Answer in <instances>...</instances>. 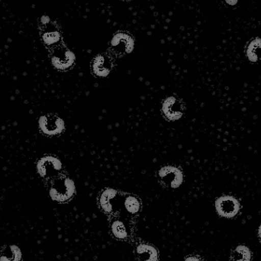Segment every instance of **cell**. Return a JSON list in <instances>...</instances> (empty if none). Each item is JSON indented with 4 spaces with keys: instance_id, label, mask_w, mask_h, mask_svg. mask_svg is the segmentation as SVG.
<instances>
[{
    "instance_id": "6da1fadb",
    "label": "cell",
    "mask_w": 261,
    "mask_h": 261,
    "mask_svg": "<svg viewBox=\"0 0 261 261\" xmlns=\"http://www.w3.org/2000/svg\"><path fill=\"white\" fill-rule=\"evenodd\" d=\"M75 193L74 182L70 178H59L52 184L49 195L52 200L66 202L73 197Z\"/></svg>"
},
{
    "instance_id": "7a4b0ae2",
    "label": "cell",
    "mask_w": 261,
    "mask_h": 261,
    "mask_svg": "<svg viewBox=\"0 0 261 261\" xmlns=\"http://www.w3.org/2000/svg\"><path fill=\"white\" fill-rule=\"evenodd\" d=\"M216 210L222 217L231 219L234 217L240 210V203L231 196H223L216 199Z\"/></svg>"
},
{
    "instance_id": "3957f363",
    "label": "cell",
    "mask_w": 261,
    "mask_h": 261,
    "mask_svg": "<svg viewBox=\"0 0 261 261\" xmlns=\"http://www.w3.org/2000/svg\"><path fill=\"white\" fill-rule=\"evenodd\" d=\"M62 169V163L54 156H45L41 158L37 164V170L41 177H55Z\"/></svg>"
},
{
    "instance_id": "277c9868",
    "label": "cell",
    "mask_w": 261,
    "mask_h": 261,
    "mask_svg": "<svg viewBox=\"0 0 261 261\" xmlns=\"http://www.w3.org/2000/svg\"><path fill=\"white\" fill-rule=\"evenodd\" d=\"M38 124L41 132L48 136L59 135L65 128L64 120L52 114L41 116Z\"/></svg>"
},
{
    "instance_id": "5b68a950",
    "label": "cell",
    "mask_w": 261,
    "mask_h": 261,
    "mask_svg": "<svg viewBox=\"0 0 261 261\" xmlns=\"http://www.w3.org/2000/svg\"><path fill=\"white\" fill-rule=\"evenodd\" d=\"M159 177L167 187L176 189L182 185L184 174L179 168L173 166H166L159 170Z\"/></svg>"
},
{
    "instance_id": "8992f818",
    "label": "cell",
    "mask_w": 261,
    "mask_h": 261,
    "mask_svg": "<svg viewBox=\"0 0 261 261\" xmlns=\"http://www.w3.org/2000/svg\"><path fill=\"white\" fill-rule=\"evenodd\" d=\"M74 53L66 47L55 49L51 57V63L58 70H64L70 68L74 64Z\"/></svg>"
},
{
    "instance_id": "52a82bcc",
    "label": "cell",
    "mask_w": 261,
    "mask_h": 261,
    "mask_svg": "<svg viewBox=\"0 0 261 261\" xmlns=\"http://www.w3.org/2000/svg\"><path fill=\"white\" fill-rule=\"evenodd\" d=\"M111 46L117 55H128L135 48V41L128 34L118 32L112 39Z\"/></svg>"
},
{
    "instance_id": "ba28073f",
    "label": "cell",
    "mask_w": 261,
    "mask_h": 261,
    "mask_svg": "<svg viewBox=\"0 0 261 261\" xmlns=\"http://www.w3.org/2000/svg\"><path fill=\"white\" fill-rule=\"evenodd\" d=\"M162 111L169 120L176 121L184 116V107L179 99L174 96H170L163 102Z\"/></svg>"
},
{
    "instance_id": "9c48e42d",
    "label": "cell",
    "mask_w": 261,
    "mask_h": 261,
    "mask_svg": "<svg viewBox=\"0 0 261 261\" xmlns=\"http://www.w3.org/2000/svg\"><path fill=\"white\" fill-rule=\"evenodd\" d=\"M92 68H93V73L96 76L99 77H107L113 69V64L108 57L99 55L93 60Z\"/></svg>"
},
{
    "instance_id": "30bf717a",
    "label": "cell",
    "mask_w": 261,
    "mask_h": 261,
    "mask_svg": "<svg viewBox=\"0 0 261 261\" xmlns=\"http://www.w3.org/2000/svg\"><path fill=\"white\" fill-rule=\"evenodd\" d=\"M136 253L140 261H158V251L150 245L141 244L137 247Z\"/></svg>"
},
{
    "instance_id": "8fae6325",
    "label": "cell",
    "mask_w": 261,
    "mask_h": 261,
    "mask_svg": "<svg viewBox=\"0 0 261 261\" xmlns=\"http://www.w3.org/2000/svg\"><path fill=\"white\" fill-rule=\"evenodd\" d=\"M21 250L17 245H9L2 250L0 254V261H21Z\"/></svg>"
},
{
    "instance_id": "7c38bea8",
    "label": "cell",
    "mask_w": 261,
    "mask_h": 261,
    "mask_svg": "<svg viewBox=\"0 0 261 261\" xmlns=\"http://www.w3.org/2000/svg\"><path fill=\"white\" fill-rule=\"evenodd\" d=\"M117 196V191L114 189L109 188L104 190L100 196L101 207L106 213H111L113 211V200Z\"/></svg>"
},
{
    "instance_id": "4fadbf2b",
    "label": "cell",
    "mask_w": 261,
    "mask_h": 261,
    "mask_svg": "<svg viewBox=\"0 0 261 261\" xmlns=\"http://www.w3.org/2000/svg\"><path fill=\"white\" fill-rule=\"evenodd\" d=\"M247 57L251 62L261 61V38L253 40L246 50Z\"/></svg>"
},
{
    "instance_id": "5bb4252c",
    "label": "cell",
    "mask_w": 261,
    "mask_h": 261,
    "mask_svg": "<svg viewBox=\"0 0 261 261\" xmlns=\"http://www.w3.org/2000/svg\"><path fill=\"white\" fill-rule=\"evenodd\" d=\"M231 258L232 261H251V253L248 247L240 245L233 250Z\"/></svg>"
},
{
    "instance_id": "9a60e30c",
    "label": "cell",
    "mask_w": 261,
    "mask_h": 261,
    "mask_svg": "<svg viewBox=\"0 0 261 261\" xmlns=\"http://www.w3.org/2000/svg\"><path fill=\"white\" fill-rule=\"evenodd\" d=\"M42 40L47 45H54L59 42L61 34L56 29H48L43 33Z\"/></svg>"
},
{
    "instance_id": "2e32d148",
    "label": "cell",
    "mask_w": 261,
    "mask_h": 261,
    "mask_svg": "<svg viewBox=\"0 0 261 261\" xmlns=\"http://www.w3.org/2000/svg\"><path fill=\"white\" fill-rule=\"evenodd\" d=\"M112 231L113 236L119 239H125L128 237L126 227L121 221L116 220L112 224Z\"/></svg>"
},
{
    "instance_id": "e0dca14e",
    "label": "cell",
    "mask_w": 261,
    "mask_h": 261,
    "mask_svg": "<svg viewBox=\"0 0 261 261\" xmlns=\"http://www.w3.org/2000/svg\"><path fill=\"white\" fill-rule=\"evenodd\" d=\"M140 207H141V205H140L139 201L135 196H128L125 199V208L128 213H132V214H136L139 212Z\"/></svg>"
},
{
    "instance_id": "ac0fdd59",
    "label": "cell",
    "mask_w": 261,
    "mask_h": 261,
    "mask_svg": "<svg viewBox=\"0 0 261 261\" xmlns=\"http://www.w3.org/2000/svg\"><path fill=\"white\" fill-rule=\"evenodd\" d=\"M49 21H50V19H49V18L47 16H43L42 18H41V21H42L44 24H47V23L49 22Z\"/></svg>"
},
{
    "instance_id": "d6986e66",
    "label": "cell",
    "mask_w": 261,
    "mask_h": 261,
    "mask_svg": "<svg viewBox=\"0 0 261 261\" xmlns=\"http://www.w3.org/2000/svg\"><path fill=\"white\" fill-rule=\"evenodd\" d=\"M184 261H201L199 260V258H197V257H187V259H186Z\"/></svg>"
},
{
    "instance_id": "ffe728a7",
    "label": "cell",
    "mask_w": 261,
    "mask_h": 261,
    "mask_svg": "<svg viewBox=\"0 0 261 261\" xmlns=\"http://www.w3.org/2000/svg\"><path fill=\"white\" fill-rule=\"evenodd\" d=\"M258 234L259 237H260L261 239V225H260V227H259Z\"/></svg>"
}]
</instances>
